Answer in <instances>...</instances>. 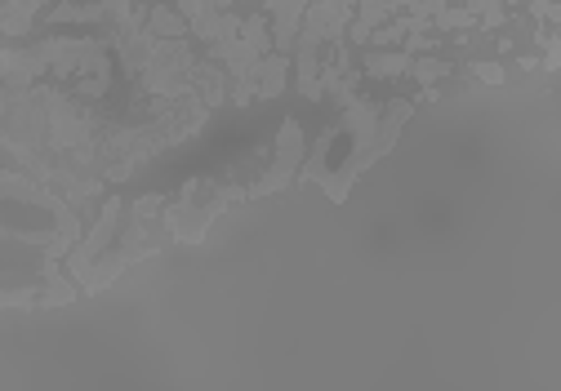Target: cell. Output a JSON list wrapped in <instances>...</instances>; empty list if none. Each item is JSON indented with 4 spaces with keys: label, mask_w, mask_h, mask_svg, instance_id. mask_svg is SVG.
<instances>
[{
    "label": "cell",
    "mask_w": 561,
    "mask_h": 391,
    "mask_svg": "<svg viewBox=\"0 0 561 391\" xmlns=\"http://www.w3.org/2000/svg\"><path fill=\"white\" fill-rule=\"evenodd\" d=\"M410 72H415V76L423 80V85H432V80L446 76L450 67H446V63H437V58H423V63H410Z\"/></svg>",
    "instance_id": "52a82bcc"
},
{
    "label": "cell",
    "mask_w": 561,
    "mask_h": 391,
    "mask_svg": "<svg viewBox=\"0 0 561 391\" xmlns=\"http://www.w3.org/2000/svg\"><path fill=\"white\" fill-rule=\"evenodd\" d=\"M299 156H303V134H299V125H294V120H285V125H281V138H277V165H272V174L263 178V183L250 187V196H268V192H277V187L290 183V178H294V165H299Z\"/></svg>",
    "instance_id": "6da1fadb"
},
{
    "label": "cell",
    "mask_w": 561,
    "mask_h": 391,
    "mask_svg": "<svg viewBox=\"0 0 561 391\" xmlns=\"http://www.w3.org/2000/svg\"><path fill=\"white\" fill-rule=\"evenodd\" d=\"M147 32L152 36H187V18H179L174 14V9H152V14H147Z\"/></svg>",
    "instance_id": "5b68a950"
},
{
    "label": "cell",
    "mask_w": 561,
    "mask_h": 391,
    "mask_svg": "<svg viewBox=\"0 0 561 391\" xmlns=\"http://www.w3.org/2000/svg\"><path fill=\"white\" fill-rule=\"evenodd\" d=\"M272 14H277V32H272V45L281 49H290L294 45V36H299V23H303V14H308V0H277L272 5Z\"/></svg>",
    "instance_id": "3957f363"
},
{
    "label": "cell",
    "mask_w": 561,
    "mask_h": 391,
    "mask_svg": "<svg viewBox=\"0 0 561 391\" xmlns=\"http://www.w3.org/2000/svg\"><path fill=\"white\" fill-rule=\"evenodd\" d=\"M410 63H415V58H410L406 49H401V54H370L366 72L370 76H401V72H410Z\"/></svg>",
    "instance_id": "8992f818"
},
{
    "label": "cell",
    "mask_w": 561,
    "mask_h": 391,
    "mask_svg": "<svg viewBox=\"0 0 561 391\" xmlns=\"http://www.w3.org/2000/svg\"><path fill=\"white\" fill-rule=\"evenodd\" d=\"M352 9H357V23H352V40H357V45H366L374 27H379L383 18L392 14V9L383 5V0H361V5H352Z\"/></svg>",
    "instance_id": "277c9868"
},
{
    "label": "cell",
    "mask_w": 561,
    "mask_h": 391,
    "mask_svg": "<svg viewBox=\"0 0 561 391\" xmlns=\"http://www.w3.org/2000/svg\"><path fill=\"white\" fill-rule=\"evenodd\" d=\"M116 218H121V200H107V205H103V218H98V227L90 232V240H85V245L72 254V263H67V267H72V272L81 276V280H85V272L94 267V258L103 254L107 245H112V227H116Z\"/></svg>",
    "instance_id": "7a4b0ae2"
},
{
    "label": "cell",
    "mask_w": 561,
    "mask_h": 391,
    "mask_svg": "<svg viewBox=\"0 0 561 391\" xmlns=\"http://www.w3.org/2000/svg\"><path fill=\"white\" fill-rule=\"evenodd\" d=\"M472 72H477L481 80H486V85H504V72H499L495 63H477V67H472Z\"/></svg>",
    "instance_id": "ba28073f"
}]
</instances>
